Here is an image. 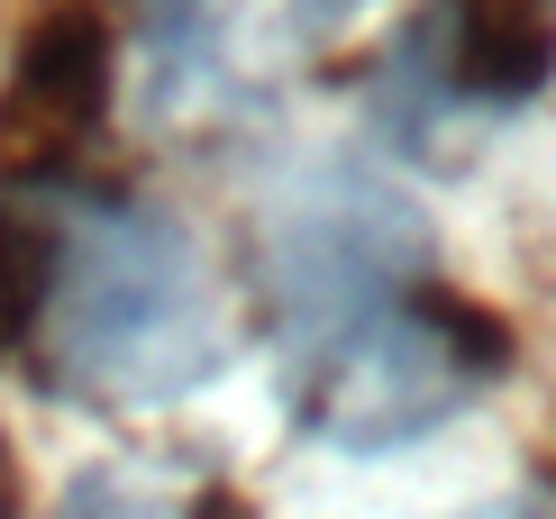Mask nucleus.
Wrapping results in <instances>:
<instances>
[{
  "instance_id": "4",
  "label": "nucleus",
  "mask_w": 556,
  "mask_h": 519,
  "mask_svg": "<svg viewBox=\"0 0 556 519\" xmlns=\"http://www.w3.org/2000/svg\"><path fill=\"white\" fill-rule=\"evenodd\" d=\"M410 28L456 110L511 119L556 83V0H429Z\"/></svg>"
},
{
  "instance_id": "5",
  "label": "nucleus",
  "mask_w": 556,
  "mask_h": 519,
  "mask_svg": "<svg viewBox=\"0 0 556 519\" xmlns=\"http://www.w3.org/2000/svg\"><path fill=\"white\" fill-rule=\"evenodd\" d=\"M55 265H64V228L37 210V192L28 201L0 192V356H37Z\"/></svg>"
},
{
  "instance_id": "8",
  "label": "nucleus",
  "mask_w": 556,
  "mask_h": 519,
  "mask_svg": "<svg viewBox=\"0 0 556 519\" xmlns=\"http://www.w3.org/2000/svg\"><path fill=\"white\" fill-rule=\"evenodd\" d=\"M346 10H365V0H301V18H311V28H338Z\"/></svg>"
},
{
  "instance_id": "1",
  "label": "nucleus",
  "mask_w": 556,
  "mask_h": 519,
  "mask_svg": "<svg viewBox=\"0 0 556 519\" xmlns=\"http://www.w3.org/2000/svg\"><path fill=\"white\" fill-rule=\"evenodd\" d=\"M46 338L64 374L101 401H165L211 374V301H201L182 228L147 210H101L91 238H64ZM37 338V346H46Z\"/></svg>"
},
{
  "instance_id": "7",
  "label": "nucleus",
  "mask_w": 556,
  "mask_h": 519,
  "mask_svg": "<svg viewBox=\"0 0 556 519\" xmlns=\"http://www.w3.org/2000/svg\"><path fill=\"white\" fill-rule=\"evenodd\" d=\"M192 519H256V502H247L238 483H201V502H192Z\"/></svg>"
},
{
  "instance_id": "2",
  "label": "nucleus",
  "mask_w": 556,
  "mask_h": 519,
  "mask_svg": "<svg viewBox=\"0 0 556 519\" xmlns=\"http://www.w3.org/2000/svg\"><path fill=\"white\" fill-rule=\"evenodd\" d=\"M420 265H429V219L392 182L338 164L329 182H311L292 201L283 238H274L265 292H274V319H283V356H319L346 328L392 311Z\"/></svg>"
},
{
  "instance_id": "6",
  "label": "nucleus",
  "mask_w": 556,
  "mask_h": 519,
  "mask_svg": "<svg viewBox=\"0 0 556 519\" xmlns=\"http://www.w3.org/2000/svg\"><path fill=\"white\" fill-rule=\"evenodd\" d=\"M147 46H155L165 91H182L219 46V0H147Z\"/></svg>"
},
{
  "instance_id": "3",
  "label": "nucleus",
  "mask_w": 556,
  "mask_h": 519,
  "mask_svg": "<svg viewBox=\"0 0 556 519\" xmlns=\"http://www.w3.org/2000/svg\"><path fill=\"white\" fill-rule=\"evenodd\" d=\"M119 37L101 0H37L18 28L10 83H0V192H46L83 164L110 119Z\"/></svg>"
}]
</instances>
